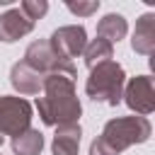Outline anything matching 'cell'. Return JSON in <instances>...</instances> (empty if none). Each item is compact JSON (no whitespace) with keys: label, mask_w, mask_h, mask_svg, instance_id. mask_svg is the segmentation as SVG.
Returning <instances> with one entry per match:
<instances>
[{"label":"cell","mask_w":155,"mask_h":155,"mask_svg":"<svg viewBox=\"0 0 155 155\" xmlns=\"http://www.w3.org/2000/svg\"><path fill=\"white\" fill-rule=\"evenodd\" d=\"M36 111L46 126L78 124L82 116V104L75 92V78L65 73L44 75L41 97H36Z\"/></svg>","instance_id":"obj_1"},{"label":"cell","mask_w":155,"mask_h":155,"mask_svg":"<svg viewBox=\"0 0 155 155\" xmlns=\"http://www.w3.org/2000/svg\"><path fill=\"white\" fill-rule=\"evenodd\" d=\"M153 133V126L145 116H116V119H109L102 128V133L97 136L114 155H121L126 148L131 145H140L150 138Z\"/></svg>","instance_id":"obj_2"},{"label":"cell","mask_w":155,"mask_h":155,"mask_svg":"<svg viewBox=\"0 0 155 155\" xmlns=\"http://www.w3.org/2000/svg\"><path fill=\"white\" fill-rule=\"evenodd\" d=\"M124 85H126L124 68L116 61H107V63L90 68V75H87V82H85V94L92 102L116 107V104H121Z\"/></svg>","instance_id":"obj_3"},{"label":"cell","mask_w":155,"mask_h":155,"mask_svg":"<svg viewBox=\"0 0 155 155\" xmlns=\"http://www.w3.org/2000/svg\"><path fill=\"white\" fill-rule=\"evenodd\" d=\"M31 70H36L39 75H51V73H65V75H73V78H78V70H75V65L70 63V61H65V58H61L53 48H51V44H48V39H39V41H31L29 46H27V51H24V58H22Z\"/></svg>","instance_id":"obj_4"},{"label":"cell","mask_w":155,"mask_h":155,"mask_svg":"<svg viewBox=\"0 0 155 155\" xmlns=\"http://www.w3.org/2000/svg\"><path fill=\"white\" fill-rule=\"evenodd\" d=\"M34 109L24 97L0 94V136H19L22 131L31 128Z\"/></svg>","instance_id":"obj_5"},{"label":"cell","mask_w":155,"mask_h":155,"mask_svg":"<svg viewBox=\"0 0 155 155\" xmlns=\"http://www.w3.org/2000/svg\"><path fill=\"white\" fill-rule=\"evenodd\" d=\"M124 104L138 114V116H148L155 109V87H153V78L150 75H136L124 85Z\"/></svg>","instance_id":"obj_6"},{"label":"cell","mask_w":155,"mask_h":155,"mask_svg":"<svg viewBox=\"0 0 155 155\" xmlns=\"http://www.w3.org/2000/svg\"><path fill=\"white\" fill-rule=\"evenodd\" d=\"M48 44L61 58L70 61V58L82 56V51L87 46V31H85L82 24H65V27H58L51 34Z\"/></svg>","instance_id":"obj_7"},{"label":"cell","mask_w":155,"mask_h":155,"mask_svg":"<svg viewBox=\"0 0 155 155\" xmlns=\"http://www.w3.org/2000/svg\"><path fill=\"white\" fill-rule=\"evenodd\" d=\"M31 29H34V22L27 19L19 12V7H12L0 15V41L2 44H15L22 36H27Z\"/></svg>","instance_id":"obj_8"},{"label":"cell","mask_w":155,"mask_h":155,"mask_svg":"<svg viewBox=\"0 0 155 155\" xmlns=\"http://www.w3.org/2000/svg\"><path fill=\"white\" fill-rule=\"evenodd\" d=\"M131 48L140 56H153V51H155V12H143L136 19Z\"/></svg>","instance_id":"obj_9"},{"label":"cell","mask_w":155,"mask_h":155,"mask_svg":"<svg viewBox=\"0 0 155 155\" xmlns=\"http://www.w3.org/2000/svg\"><path fill=\"white\" fill-rule=\"evenodd\" d=\"M41 82H44V75H39L36 70H31L24 61H17L12 68H10V85L19 92V94H39L41 92Z\"/></svg>","instance_id":"obj_10"},{"label":"cell","mask_w":155,"mask_h":155,"mask_svg":"<svg viewBox=\"0 0 155 155\" xmlns=\"http://www.w3.org/2000/svg\"><path fill=\"white\" fill-rule=\"evenodd\" d=\"M80 138H82L80 124H61V126H56V133L51 140V153L53 155H78Z\"/></svg>","instance_id":"obj_11"},{"label":"cell","mask_w":155,"mask_h":155,"mask_svg":"<svg viewBox=\"0 0 155 155\" xmlns=\"http://www.w3.org/2000/svg\"><path fill=\"white\" fill-rule=\"evenodd\" d=\"M126 31H128V22H126V17L119 15V12H109V15H104V17L97 22V36L104 39V41H109V44L121 41V39L126 36Z\"/></svg>","instance_id":"obj_12"},{"label":"cell","mask_w":155,"mask_h":155,"mask_svg":"<svg viewBox=\"0 0 155 155\" xmlns=\"http://www.w3.org/2000/svg\"><path fill=\"white\" fill-rule=\"evenodd\" d=\"M41 150H44V133L39 128H27L12 138V153L15 155H39Z\"/></svg>","instance_id":"obj_13"},{"label":"cell","mask_w":155,"mask_h":155,"mask_svg":"<svg viewBox=\"0 0 155 155\" xmlns=\"http://www.w3.org/2000/svg\"><path fill=\"white\" fill-rule=\"evenodd\" d=\"M111 56H114V44H109V41H104L99 36L92 39V41H87V46L82 51V58H85V65L87 68H94L99 63H107V61H111Z\"/></svg>","instance_id":"obj_14"},{"label":"cell","mask_w":155,"mask_h":155,"mask_svg":"<svg viewBox=\"0 0 155 155\" xmlns=\"http://www.w3.org/2000/svg\"><path fill=\"white\" fill-rule=\"evenodd\" d=\"M19 12H22L27 19L36 22V19H41V17L48 12V2H46V0H24V2H19Z\"/></svg>","instance_id":"obj_15"},{"label":"cell","mask_w":155,"mask_h":155,"mask_svg":"<svg viewBox=\"0 0 155 155\" xmlns=\"http://www.w3.org/2000/svg\"><path fill=\"white\" fill-rule=\"evenodd\" d=\"M65 7H68L73 15H78V17H90V15H94V12L99 10V0H78V2L68 0Z\"/></svg>","instance_id":"obj_16"},{"label":"cell","mask_w":155,"mask_h":155,"mask_svg":"<svg viewBox=\"0 0 155 155\" xmlns=\"http://www.w3.org/2000/svg\"><path fill=\"white\" fill-rule=\"evenodd\" d=\"M2 143H5V138H2V136H0V148H2Z\"/></svg>","instance_id":"obj_17"}]
</instances>
